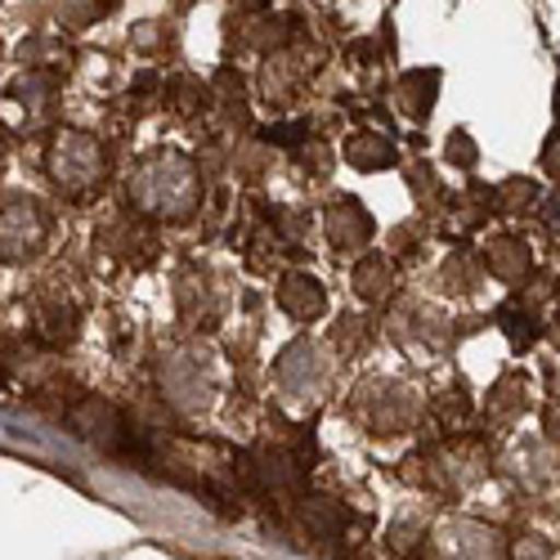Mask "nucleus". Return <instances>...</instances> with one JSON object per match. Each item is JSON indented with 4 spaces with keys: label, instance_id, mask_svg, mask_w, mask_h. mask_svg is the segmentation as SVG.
<instances>
[{
    "label": "nucleus",
    "instance_id": "nucleus-1",
    "mask_svg": "<svg viewBox=\"0 0 560 560\" xmlns=\"http://www.w3.org/2000/svg\"><path fill=\"white\" fill-rule=\"evenodd\" d=\"M135 198H139V207L162 211V215L194 211L198 184H194L189 162H179V158H153L144 171L135 175Z\"/></svg>",
    "mask_w": 560,
    "mask_h": 560
},
{
    "label": "nucleus",
    "instance_id": "nucleus-10",
    "mask_svg": "<svg viewBox=\"0 0 560 560\" xmlns=\"http://www.w3.org/2000/svg\"><path fill=\"white\" fill-rule=\"evenodd\" d=\"M542 166H547L551 175H560V130L547 139V149H542Z\"/></svg>",
    "mask_w": 560,
    "mask_h": 560
},
{
    "label": "nucleus",
    "instance_id": "nucleus-9",
    "mask_svg": "<svg viewBox=\"0 0 560 560\" xmlns=\"http://www.w3.org/2000/svg\"><path fill=\"white\" fill-rule=\"evenodd\" d=\"M489 265H493V273H502V278H525V273H529V247H521V243H498L493 256H489Z\"/></svg>",
    "mask_w": 560,
    "mask_h": 560
},
{
    "label": "nucleus",
    "instance_id": "nucleus-11",
    "mask_svg": "<svg viewBox=\"0 0 560 560\" xmlns=\"http://www.w3.org/2000/svg\"><path fill=\"white\" fill-rule=\"evenodd\" d=\"M556 113H560V85H556Z\"/></svg>",
    "mask_w": 560,
    "mask_h": 560
},
{
    "label": "nucleus",
    "instance_id": "nucleus-3",
    "mask_svg": "<svg viewBox=\"0 0 560 560\" xmlns=\"http://www.w3.org/2000/svg\"><path fill=\"white\" fill-rule=\"evenodd\" d=\"M100 144L90 135H63L55 149V175L68 184V189H81V184L100 179Z\"/></svg>",
    "mask_w": 560,
    "mask_h": 560
},
{
    "label": "nucleus",
    "instance_id": "nucleus-2",
    "mask_svg": "<svg viewBox=\"0 0 560 560\" xmlns=\"http://www.w3.org/2000/svg\"><path fill=\"white\" fill-rule=\"evenodd\" d=\"M72 427L85 435V440H95L100 448H117V453H135V440L126 431V417L104 404V399H85L72 408Z\"/></svg>",
    "mask_w": 560,
    "mask_h": 560
},
{
    "label": "nucleus",
    "instance_id": "nucleus-4",
    "mask_svg": "<svg viewBox=\"0 0 560 560\" xmlns=\"http://www.w3.org/2000/svg\"><path fill=\"white\" fill-rule=\"evenodd\" d=\"M40 238H45V220L32 202H14L10 211H0V256L5 260L32 256V247H40Z\"/></svg>",
    "mask_w": 560,
    "mask_h": 560
},
{
    "label": "nucleus",
    "instance_id": "nucleus-8",
    "mask_svg": "<svg viewBox=\"0 0 560 560\" xmlns=\"http://www.w3.org/2000/svg\"><path fill=\"white\" fill-rule=\"evenodd\" d=\"M346 158H350L354 166H363V171H377V166H390V162H395V153L386 149V139H372V135L350 139V144H346Z\"/></svg>",
    "mask_w": 560,
    "mask_h": 560
},
{
    "label": "nucleus",
    "instance_id": "nucleus-7",
    "mask_svg": "<svg viewBox=\"0 0 560 560\" xmlns=\"http://www.w3.org/2000/svg\"><path fill=\"white\" fill-rule=\"evenodd\" d=\"M328 233H332V243L337 247H354V243H363L368 233H372V220L350 202V220H346V202L332 211V220H328Z\"/></svg>",
    "mask_w": 560,
    "mask_h": 560
},
{
    "label": "nucleus",
    "instance_id": "nucleus-6",
    "mask_svg": "<svg viewBox=\"0 0 560 560\" xmlns=\"http://www.w3.org/2000/svg\"><path fill=\"white\" fill-rule=\"evenodd\" d=\"M390 283H395V273H390V265H386L382 256L359 260V269H354V288H359V296L382 301V296L390 292Z\"/></svg>",
    "mask_w": 560,
    "mask_h": 560
},
{
    "label": "nucleus",
    "instance_id": "nucleus-5",
    "mask_svg": "<svg viewBox=\"0 0 560 560\" xmlns=\"http://www.w3.org/2000/svg\"><path fill=\"white\" fill-rule=\"evenodd\" d=\"M278 301H283V310L292 318H314L323 310V288L314 283V278H305V273H292L283 283V292H278Z\"/></svg>",
    "mask_w": 560,
    "mask_h": 560
}]
</instances>
